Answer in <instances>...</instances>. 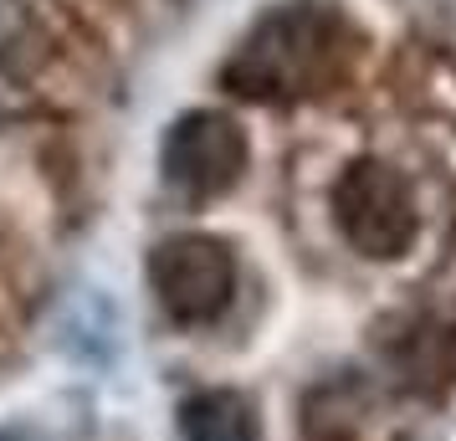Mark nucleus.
<instances>
[{"instance_id": "3", "label": "nucleus", "mask_w": 456, "mask_h": 441, "mask_svg": "<svg viewBox=\"0 0 456 441\" xmlns=\"http://www.w3.org/2000/svg\"><path fill=\"white\" fill-rule=\"evenodd\" d=\"M149 288L175 323H210L236 298V257L226 241H216L206 232H180L154 247Z\"/></svg>"}, {"instance_id": "6", "label": "nucleus", "mask_w": 456, "mask_h": 441, "mask_svg": "<svg viewBox=\"0 0 456 441\" xmlns=\"http://www.w3.org/2000/svg\"><path fill=\"white\" fill-rule=\"evenodd\" d=\"M400 370L420 390H441L456 380V329H420L400 349Z\"/></svg>"}, {"instance_id": "4", "label": "nucleus", "mask_w": 456, "mask_h": 441, "mask_svg": "<svg viewBox=\"0 0 456 441\" xmlns=\"http://www.w3.org/2000/svg\"><path fill=\"white\" fill-rule=\"evenodd\" d=\"M159 165H165L169 185L195 195V200L226 195L247 169V134L231 124L226 113H185L165 134Z\"/></svg>"}, {"instance_id": "1", "label": "nucleus", "mask_w": 456, "mask_h": 441, "mask_svg": "<svg viewBox=\"0 0 456 441\" xmlns=\"http://www.w3.org/2000/svg\"><path fill=\"white\" fill-rule=\"evenodd\" d=\"M349 42V21L333 5H318V0L272 5L236 42L221 78L231 93H241L251 103H292L329 87L344 72Z\"/></svg>"}, {"instance_id": "2", "label": "nucleus", "mask_w": 456, "mask_h": 441, "mask_svg": "<svg viewBox=\"0 0 456 441\" xmlns=\"http://www.w3.org/2000/svg\"><path fill=\"white\" fill-rule=\"evenodd\" d=\"M333 221L359 257L390 262L415 241V195L395 165L359 159L333 185Z\"/></svg>"}, {"instance_id": "5", "label": "nucleus", "mask_w": 456, "mask_h": 441, "mask_svg": "<svg viewBox=\"0 0 456 441\" xmlns=\"http://www.w3.org/2000/svg\"><path fill=\"white\" fill-rule=\"evenodd\" d=\"M185 441H262V416L241 390H200L180 411Z\"/></svg>"}]
</instances>
